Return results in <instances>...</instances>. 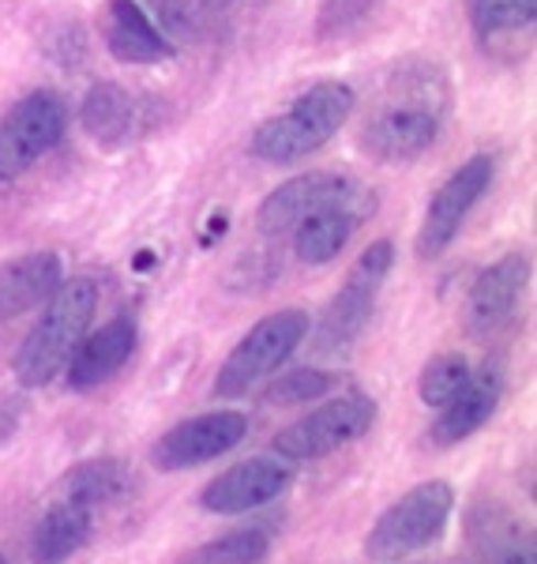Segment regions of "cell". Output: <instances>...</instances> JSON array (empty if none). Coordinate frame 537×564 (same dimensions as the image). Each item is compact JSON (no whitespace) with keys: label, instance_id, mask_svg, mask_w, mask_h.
<instances>
[{"label":"cell","instance_id":"6da1fadb","mask_svg":"<svg viewBox=\"0 0 537 564\" xmlns=\"http://www.w3.org/2000/svg\"><path fill=\"white\" fill-rule=\"evenodd\" d=\"M353 109H358V90L342 84V79H324V84L308 87L302 98H294L282 113L267 117L252 132L249 151L260 162H271V166L302 162L339 135Z\"/></svg>","mask_w":537,"mask_h":564},{"label":"cell","instance_id":"7a4b0ae2","mask_svg":"<svg viewBox=\"0 0 537 564\" xmlns=\"http://www.w3.org/2000/svg\"><path fill=\"white\" fill-rule=\"evenodd\" d=\"M98 308V282L87 275H76L61 282L53 290V297L42 305V316L26 332L20 354H15V380L23 388H45L50 380H57V372H65L68 358L84 343L90 332Z\"/></svg>","mask_w":537,"mask_h":564},{"label":"cell","instance_id":"3957f363","mask_svg":"<svg viewBox=\"0 0 537 564\" xmlns=\"http://www.w3.org/2000/svg\"><path fill=\"white\" fill-rule=\"evenodd\" d=\"M454 512V489L443 478L421 481L409 494H403L395 505L372 523L365 539V557L372 564H403L406 557L421 553L448 531V520Z\"/></svg>","mask_w":537,"mask_h":564},{"label":"cell","instance_id":"277c9868","mask_svg":"<svg viewBox=\"0 0 537 564\" xmlns=\"http://www.w3.org/2000/svg\"><path fill=\"white\" fill-rule=\"evenodd\" d=\"M391 263H395V245L387 238L372 241L358 263L350 268V275L339 286V294L331 297V305L324 308L320 324L313 327V343L320 354H346L353 350V343L365 335V327L376 313L380 290L391 275Z\"/></svg>","mask_w":537,"mask_h":564},{"label":"cell","instance_id":"5b68a950","mask_svg":"<svg viewBox=\"0 0 537 564\" xmlns=\"http://www.w3.org/2000/svg\"><path fill=\"white\" fill-rule=\"evenodd\" d=\"M305 335H308L305 308H278V313L256 321L244 332V339L230 350L222 369H218L215 395L218 399L249 395L260 380H267L271 372H278L294 358V350L305 343Z\"/></svg>","mask_w":537,"mask_h":564},{"label":"cell","instance_id":"8992f818","mask_svg":"<svg viewBox=\"0 0 537 564\" xmlns=\"http://www.w3.org/2000/svg\"><path fill=\"white\" fill-rule=\"evenodd\" d=\"M372 425H376V403L369 395H361V391H350V395L327 399L313 414H305L302 422L286 425L271 448L286 463L324 459L335 456L346 444L361 441Z\"/></svg>","mask_w":537,"mask_h":564},{"label":"cell","instance_id":"52a82bcc","mask_svg":"<svg viewBox=\"0 0 537 564\" xmlns=\"http://www.w3.org/2000/svg\"><path fill=\"white\" fill-rule=\"evenodd\" d=\"M68 129V109L53 90H31L0 121V181H15L45 159Z\"/></svg>","mask_w":537,"mask_h":564},{"label":"cell","instance_id":"ba28073f","mask_svg":"<svg viewBox=\"0 0 537 564\" xmlns=\"http://www.w3.org/2000/svg\"><path fill=\"white\" fill-rule=\"evenodd\" d=\"M496 174L493 154H473L462 162L454 174L436 188V196L425 207L421 230H417V257L436 260L448 245L459 238L462 223L470 218V212L478 207V199L489 193Z\"/></svg>","mask_w":537,"mask_h":564},{"label":"cell","instance_id":"9c48e42d","mask_svg":"<svg viewBox=\"0 0 537 564\" xmlns=\"http://www.w3.org/2000/svg\"><path fill=\"white\" fill-rule=\"evenodd\" d=\"M249 433V417L241 411H211V414H196L177 422L169 433H162V441L154 444L151 459L158 470H188V467H204L226 452H233L237 444Z\"/></svg>","mask_w":537,"mask_h":564},{"label":"cell","instance_id":"30bf717a","mask_svg":"<svg viewBox=\"0 0 537 564\" xmlns=\"http://www.w3.org/2000/svg\"><path fill=\"white\" fill-rule=\"evenodd\" d=\"M365 196L358 188L353 177L342 174H302L282 181L275 193H267V199L260 204L256 226L263 238H282V234H294L308 215L324 212L335 204H350V199Z\"/></svg>","mask_w":537,"mask_h":564},{"label":"cell","instance_id":"8fae6325","mask_svg":"<svg viewBox=\"0 0 537 564\" xmlns=\"http://www.w3.org/2000/svg\"><path fill=\"white\" fill-rule=\"evenodd\" d=\"M440 135V109L429 98H403L369 117L361 143L380 162H414Z\"/></svg>","mask_w":537,"mask_h":564},{"label":"cell","instance_id":"7c38bea8","mask_svg":"<svg viewBox=\"0 0 537 564\" xmlns=\"http://www.w3.org/2000/svg\"><path fill=\"white\" fill-rule=\"evenodd\" d=\"M289 470L286 459L278 456H252L233 463L230 470H222L215 481H207L204 494H199V508L211 516H244V512H256V508L271 505L286 494Z\"/></svg>","mask_w":537,"mask_h":564},{"label":"cell","instance_id":"4fadbf2b","mask_svg":"<svg viewBox=\"0 0 537 564\" xmlns=\"http://www.w3.org/2000/svg\"><path fill=\"white\" fill-rule=\"evenodd\" d=\"M530 282V257L523 252H507L496 263H489L478 279H473L467 294V327L470 335H493L515 316L518 302Z\"/></svg>","mask_w":537,"mask_h":564},{"label":"cell","instance_id":"5bb4252c","mask_svg":"<svg viewBox=\"0 0 537 564\" xmlns=\"http://www.w3.org/2000/svg\"><path fill=\"white\" fill-rule=\"evenodd\" d=\"M135 343H140V332H135L132 316H113V321L102 324L98 332L84 335V343H79L65 366L68 388L72 391L102 388L106 380H113L117 372L129 366Z\"/></svg>","mask_w":537,"mask_h":564},{"label":"cell","instance_id":"9a60e30c","mask_svg":"<svg viewBox=\"0 0 537 564\" xmlns=\"http://www.w3.org/2000/svg\"><path fill=\"white\" fill-rule=\"evenodd\" d=\"M500 395H504V372L496 366H485L478 372H470V380L462 384L448 403L440 406L432 422V444L440 448H451V444H462L467 436H473L489 417L496 414Z\"/></svg>","mask_w":537,"mask_h":564},{"label":"cell","instance_id":"2e32d148","mask_svg":"<svg viewBox=\"0 0 537 564\" xmlns=\"http://www.w3.org/2000/svg\"><path fill=\"white\" fill-rule=\"evenodd\" d=\"M61 282H65V263L50 249L4 260L0 263V324L42 308Z\"/></svg>","mask_w":537,"mask_h":564},{"label":"cell","instance_id":"e0dca14e","mask_svg":"<svg viewBox=\"0 0 537 564\" xmlns=\"http://www.w3.org/2000/svg\"><path fill=\"white\" fill-rule=\"evenodd\" d=\"M106 50L124 65H162L173 57L169 34L147 15L140 0H109L106 4Z\"/></svg>","mask_w":537,"mask_h":564},{"label":"cell","instance_id":"ac0fdd59","mask_svg":"<svg viewBox=\"0 0 537 564\" xmlns=\"http://www.w3.org/2000/svg\"><path fill=\"white\" fill-rule=\"evenodd\" d=\"M372 207H376V199L365 193V196L350 199V204H335V207H324V212L308 215L294 230L297 260L320 268V263H331L335 257H342V249L350 245L361 218H365Z\"/></svg>","mask_w":537,"mask_h":564},{"label":"cell","instance_id":"d6986e66","mask_svg":"<svg viewBox=\"0 0 537 564\" xmlns=\"http://www.w3.org/2000/svg\"><path fill=\"white\" fill-rule=\"evenodd\" d=\"M90 531H95V512L72 500H57L53 508H45V516L34 527L31 539V557L34 564H65L76 557L87 545Z\"/></svg>","mask_w":537,"mask_h":564},{"label":"cell","instance_id":"ffe728a7","mask_svg":"<svg viewBox=\"0 0 537 564\" xmlns=\"http://www.w3.org/2000/svg\"><path fill=\"white\" fill-rule=\"evenodd\" d=\"M473 550L485 564H537L534 542L523 534V527L512 520L504 505H478L470 516Z\"/></svg>","mask_w":537,"mask_h":564},{"label":"cell","instance_id":"44dd1931","mask_svg":"<svg viewBox=\"0 0 537 564\" xmlns=\"http://www.w3.org/2000/svg\"><path fill=\"white\" fill-rule=\"evenodd\" d=\"M132 470L121 459H84L61 481V500H72V505H84L95 512V508H106L124 494H132Z\"/></svg>","mask_w":537,"mask_h":564},{"label":"cell","instance_id":"7402d4cb","mask_svg":"<svg viewBox=\"0 0 537 564\" xmlns=\"http://www.w3.org/2000/svg\"><path fill=\"white\" fill-rule=\"evenodd\" d=\"M135 113H140V109H135L132 95L117 84H95L87 90L84 106H79V121H84L87 135H95L106 148L132 140Z\"/></svg>","mask_w":537,"mask_h":564},{"label":"cell","instance_id":"603a6c76","mask_svg":"<svg viewBox=\"0 0 537 564\" xmlns=\"http://www.w3.org/2000/svg\"><path fill=\"white\" fill-rule=\"evenodd\" d=\"M470 26L485 45H493L504 34L530 31L537 20V0H470Z\"/></svg>","mask_w":537,"mask_h":564},{"label":"cell","instance_id":"cb8c5ba5","mask_svg":"<svg viewBox=\"0 0 537 564\" xmlns=\"http://www.w3.org/2000/svg\"><path fill=\"white\" fill-rule=\"evenodd\" d=\"M267 553H271V534L263 527H241V531L204 542L185 564H263Z\"/></svg>","mask_w":537,"mask_h":564},{"label":"cell","instance_id":"d4e9b609","mask_svg":"<svg viewBox=\"0 0 537 564\" xmlns=\"http://www.w3.org/2000/svg\"><path fill=\"white\" fill-rule=\"evenodd\" d=\"M470 361L462 354H436L429 366L417 377V395H421L425 406H436L440 411L443 403L470 380Z\"/></svg>","mask_w":537,"mask_h":564},{"label":"cell","instance_id":"484cf974","mask_svg":"<svg viewBox=\"0 0 537 564\" xmlns=\"http://www.w3.org/2000/svg\"><path fill=\"white\" fill-rule=\"evenodd\" d=\"M324 391H331V372L324 369H294L286 377H278L267 388V403L271 406H297V403H313Z\"/></svg>","mask_w":537,"mask_h":564},{"label":"cell","instance_id":"4316f807","mask_svg":"<svg viewBox=\"0 0 537 564\" xmlns=\"http://www.w3.org/2000/svg\"><path fill=\"white\" fill-rule=\"evenodd\" d=\"M369 8H372V0H331V4L324 8V34L331 31V26H350V23H358L361 15H369Z\"/></svg>","mask_w":537,"mask_h":564},{"label":"cell","instance_id":"83f0119b","mask_svg":"<svg viewBox=\"0 0 537 564\" xmlns=\"http://www.w3.org/2000/svg\"><path fill=\"white\" fill-rule=\"evenodd\" d=\"M23 414H26V399L20 395V391H4V395H0V444L20 430Z\"/></svg>","mask_w":537,"mask_h":564},{"label":"cell","instance_id":"f1b7e54d","mask_svg":"<svg viewBox=\"0 0 537 564\" xmlns=\"http://www.w3.org/2000/svg\"><path fill=\"white\" fill-rule=\"evenodd\" d=\"M233 0H204V8L207 12H226V8H230Z\"/></svg>","mask_w":537,"mask_h":564},{"label":"cell","instance_id":"f546056e","mask_svg":"<svg viewBox=\"0 0 537 564\" xmlns=\"http://www.w3.org/2000/svg\"><path fill=\"white\" fill-rule=\"evenodd\" d=\"M0 564H8V557H4V553H0Z\"/></svg>","mask_w":537,"mask_h":564}]
</instances>
